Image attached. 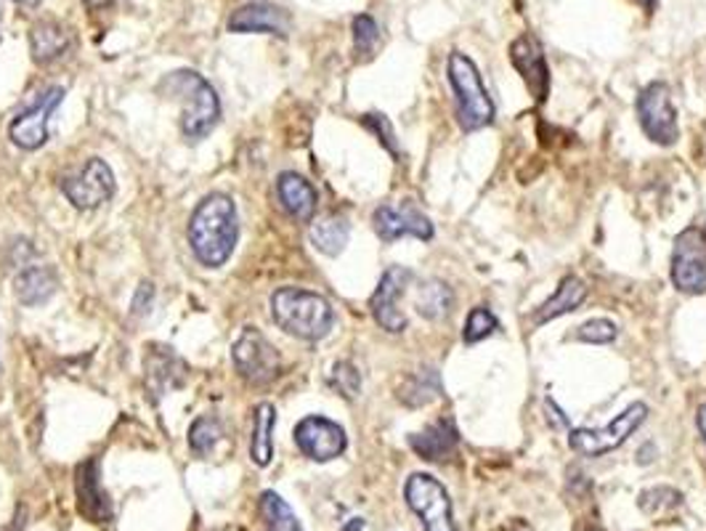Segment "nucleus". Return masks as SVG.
I'll return each mask as SVG.
<instances>
[{"mask_svg": "<svg viewBox=\"0 0 706 531\" xmlns=\"http://www.w3.org/2000/svg\"><path fill=\"white\" fill-rule=\"evenodd\" d=\"M237 205L228 194L213 192L194 207L189 218V245L194 258L208 269H221L237 248Z\"/></svg>", "mask_w": 706, "mask_h": 531, "instance_id": "f257e3e1", "label": "nucleus"}, {"mask_svg": "<svg viewBox=\"0 0 706 531\" xmlns=\"http://www.w3.org/2000/svg\"><path fill=\"white\" fill-rule=\"evenodd\" d=\"M160 91L181 104V133L187 142H202L221 120V101L215 88L194 69H176L165 75Z\"/></svg>", "mask_w": 706, "mask_h": 531, "instance_id": "f03ea898", "label": "nucleus"}, {"mask_svg": "<svg viewBox=\"0 0 706 531\" xmlns=\"http://www.w3.org/2000/svg\"><path fill=\"white\" fill-rule=\"evenodd\" d=\"M271 316L292 338L322 340L335 325V312L320 293L303 287H279L271 295Z\"/></svg>", "mask_w": 706, "mask_h": 531, "instance_id": "7ed1b4c3", "label": "nucleus"}, {"mask_svg": "<svg viewBox=\"0 0 706 531\" xmlns=\"http://www.w3.org/2000/svg\"><path fill=\"white\" fill-rule=\"evenodd\" d=\"M447 78L457 97V123L462 131H481L494 120V104L479 75V67L466 54L455 50L447 61Z\"/></svg>", "mask_w": 706, "mask_h": 531, "instance_id": "20e7f679", "label": "nucleus"}, {"mask_svg": "<svg viewBox=\"0 0 706 531\" xmlns=\"http://www.w3.org/2000/svg\"><path fill=\"white\" fill-rule=\"evenodd\" d=\"M648 407L642 402L629 404L621 415H616L606 428H576L569 436V447L582 457H603L619 449L646 422Z\"/></svg>", "mask_w": 706, "mask_h": 531, "instance_id": "39448f33", "label": "nucleus"}, {"mask_svg": "<svg viewBox=\"0 0 706 531\" xmlns=\"http://www.w3.org/2000/svg\"><path fill=\"white\" fill-rule=\"evenodd\" d=\"M234 370L250 385H269L282 370V359L273 343L256 327H245L232 346Z\"/></svg>", "mask_w": 706, "mask_h": 531, "instance_id": "423d86ee", "label": "nucleus"}, {"mask_svg": "<svg viewBox=\"0 0 706 531\" xmlns=\"http://www.w3.org/2000/svg\"><path fill=\"white\" fill-rule=\"evenodd\" d=\"M406 505L419 516L425 531H457L455 513H451V499L441 482H436L428 473H412L404 486Z\"/></svg>", "mask_w": 706, "mask_h": 531, "instance_id": "0eeeda50", "label": "nucleus"}, {"mask_svg": "<svg viewBox=\"0 0 706 531\" xmlns=\"http://www.w3.org/2000/svg\"><path fill=\"white\" fill-rule=\"evenodd\" d=\"M672 282L680 293H706V231L691 226L674 239Z\"/></svg>", "mask_w": 706, "mask_h": 531, "instance_id": "6e6552de", "label": "nucleus"}, {"mask_svg": "<svg viewBox=\"0 0 706 531\" xmlns=\"http://www.w3.org/2000/svg\"><path fill=\"white\" fill-rule=\"evenodd\" d=\"M61 101H65V88L59 86H51L43 93H37V97L14 117V123H11V142H14L19 149H41L43 144L48 142L51 115H54Z\"/></svg>", "mask_w": 706, "mask_h": 531, "instance_id": "1a4fd4ad", "label": "nucleus"}, {"mask_svg": "<svg viewBox=\"0 0 706 531\" xmlns=\"http://www.w3.org/2000/svg\"><path fill=\"white\" fill-rule=\"evenodd\" d=\"M59 187L78 211H97L114 197V173L101 157H91L78 173L65 176Z\"/></svg>", "mask_w": 706, "mask_h": 531, "instance_id": "9d476101", "label": "nucleus"}, {"mask_svg": "<svg viewBox=\"0 0 706 531\" xmlns=\"http://www.w3.org/2000/svg\"><path fill=\"white\" fill-rule=\"evenodd\" d=\"M638 117L646 136L661 147H672L677 142V115H674L670 88L664 83H648L638 97Z\"/></svg>", "mask_w": 706, "mask_h": 531, "instance_id": "9b49d317", "label": "nucleus"}, {"mask_svg": "<svg viewBox=\"0 0 706 531\" xmlns=\"http://www.w3.org/2000/svg\"><path fill=\"white\" fill-rule=\"evenodd\" d=\"M292 439H295V447L301 449L305 457L314 460V463H329V460L340 457L348 447L343 426L320 415L303 417L295 426Z\"/></svg>", "mask_w": 706, "mask_h": 531, "instance_id": "f8f14e48", "label": "nucleus"}, {"mask_svg": "<svg viewBox=\"0 0 706 531\" xmlns=\"http://www.w3.org/2000/svg\"><path fill=\"white\" fill-rule=\"evenodd\" d=\"M372 226L383 242H396L402 237H415L428 242L434 239V224L412 202H399V205H380L372 216Z\"/></svg>", "mask_w": 706, "mask_h": 531, "instance_id": "ddd939ff", "label": "nucleus"}, {"mask_svg": "<svg viewBox=\"0 0 706 531\" xmlns=\"http://www.w3.org/2000/svg\"><path fill=\"white\" fill-rule=\"evenodd\" d=\"M410 282H412V271L402 269V266H391L370 298V312L374 316V321H378V325L388 332L406 330V316L399 312V298H402Z\"/></svg>", "mask_w": 706, "mask_h": 531, "instance_id": "4468645a", "label": "nucleus"}, {"mask_svg": "<svg viewBox=\"0 0 706 531\" xmlns=\"http://www.w3.org/2000/svg\"><path fill=\"white\" fill-rule=\"evenodd\" d=\"M292 30V16L290 11H284L282 5L273 3H247L242 9L234 11L228 16V33L237 35H250V33H264V35H277L288 37Z\"/></svg>", "mask_w": 706, "mask_h": 531, "instance_id": "2eb2a0df", "label": "nucleus"}, {"mask_svg": "<svg viewBox=\"0 0 706 531\" xmlns=\"http://www.w3.org/2000/svg\"><path fill=\"white\" fill-rule=\"evenodd\" d=\"M511 61L529 86L531 97L542 104L550 91V69H547L542 46L531 35H520L511 46Z\"/></svg>", "mask_w": 706, "mask_h": 531, "instance_id": "dca6fc26", "label": "nucleus"}, {"mask_svg": "<svg viewBox=\"0 0 706 531\" xmlns=\"http://www.w3.org/2000/svg\"><path fill=\"white\" fill-rule=\"evenodd\" d=\"M144 372H146V385L160 398L168 394V391L181 388L183 381H187V364L176 357V351L170 346L152 343L149 351L144 357Z\"/></svg>", "mask_w": 706, "mask_h": 531, "instance_id": "f3484780", "label": "nucleus"}, {"mask_svg": "<svg viewBox=\"0 0 706 531\" xmlns=\"http://www.w3.org/2000/svg\"><path fill=\"white\" fill-rule=\"evenodd\" d=\"M75 495H78V508L80 513L91 521H110L112 518V505L110 497H107L104 486H101V473H99V460L91 457L86 463L78 465L75 471Z\"/></svg>", "mask_w": 706, "mask_h": 531, "instance_id": "a211bd4d", "label": "nucleus"}, {"mask_svg": "<svg viewBox=\"0 0 706 531\" xmlns=\"http://www.w3.org/2000/svg\"><path fill=\"white\" fill-rule=\"evenodd\" d=\"M457 444H460V436H457L455 422L447 420V417L436 420L423 433L410 436V447L415 449L417 457L425 460V463H444V460H449L457 452Z\"/></svg>", "mask_w": 706, "mask_h": 531, "instance_id": "6ab92c4d", "label": "nucleus"}, {"mask_svg": "<svg viewBox=\"0 0 706 531\" xmlns=\"http://www.w3.org/2000/svg\"><path fill=\"white\" fill-rule=\"evenodd\" d=\"M277 197L282 202L284 211L290 213L292 218L298 221H311L316 213V205H320V197H316V189L311 187L303 176L298 173H282L277 179Z\"/></svg>", "mask_w": 706, "mask_h": 531, "instance_id": "aec40b11", "label": "nucleus"}, {"mask_svg": "<svg viewBox=\"0 0 706 531\" xmlns=\"http://www.w3.org/2000/svg\"><path fill=\"white\" fill-rule=\"evenodd\" d=\"M69 46H72V35L59 22L46 19V22H37L30 30V50H33V59L37 65H51V61L61 59Z\"/></svg>", "mask_w": 706, "mask_h": 531, "instance_id": "412c9836", "label": "nucleus"}, {"mask_svg": "<svg viewBox=\"0 0 706 531\" xmlns=\"http://www.w3.org/2000/svg\"><path fill=\"white\" fill-rule=\"evenodd\" d=\"M584 298H587L584 282L579 280V276H563V282L558 284L556 293L534 312V325H547V321L558 319V316L571 314L574 308L582 306Z\"/></svg>", "mask_w": 706, "mask_h": 531, "instance_id": "4be33fe9", "label": "nucleus"}, {"mask_svg": "<svg viewBox=\"0 0 706 531\" xmlns=\"http://www.w3.org/2000/svg\"><path fill=\"white\" fill-rule=\"evenodd\" d=\"M59 287V276L51 266H27L16 276V298L24 306H41Z\"/></svg>", "mask_w": 706, "mask_h": 531, "instance_id": "5701e85b", "label": "nucleus"}, {"mask_svg": "<svg viewBox=\"0 0 706 531\" xmlns=\"http://www.w3.org/2000/svg\"><path fill=\"white\" fill-rule=\"evenodd\" d=\"M273 426H277V409H273V404H258L256 415H253L250 457L260 467L269 465L273 457Z\"/></svg>", "mask_w": 706, "mask_h": 531, "instance_id": "b1692460", "label": "nucleus"}, {"mask_svg": "<svg viewBox=\"0 0 706 531\" xmlns=\"http://www.w3.org/2000/svg\"><path fill=\"white\" fill-rule=\"evenodd\" d=\"M348 237H351V226L340 216H324L311 226V242H314L316 250L329 258L340 256L346 250Z\"/></svg>", "mask_w": 706, "mask_h": 531, "instance_id": "393cba45", "label": "nucleus"}, {"mask_svg": "<svg viewBox=\"0 0 706 531\" xmlns=\"http://www.w3.org/2000/svg\"><path fill=\"white\" fill-rule=\"evenodd\" d=\"M441 394V381L434 370H419L415 375L406 377L404 388H399V398L406 407H425Z\"/></svg>", "mask_w": 706, "mask_h": 531, "instance_id": "a878e982", "label": "nucleus"}, {"mask_svg": "<svg viewBox=\"0 0 706 531\" xmlns=\"http://www.w3.org/2000/svg\"><path fill=\"white\" fill-rule=\"evenodd\" d=\"M415 308L419 316L430 321L444 319L451 308V290L444 282H425L415 295Z\"/></svg>", "mask_w": 706, "mask_h": 531, "instance_id": "bb28decb", "label": "nucleus"}, {"mask_svg": "<svg viewBox=\"0 0 706 531\" xmlns=\"http://www.w3.org/2000/svg\"><path fill=\"white\" fill-rule=\"evenodd\" d=\"M260 516H264L266 531H303L298 516L284 502L277 492H264L260 495Z\"/></svg>", "mask_w": 706, "mask_h": 531, "instance_id": "cd10ccee", "label": "nucleus"}, {"mask_svg": "<svg viewBox=\"0 0 706 531\" xmlns=\"http://www.w3.org/2000/svg\"><path fill=\"white\" fill-rule=\"evenodd\" d=\"M221 439H224V428H221V422L210 415L197 417L192 428H189V447H192V452L200 454V457L202 454L213 452Z\"/></svg>", "mask_w": 706, "mask_h": 531, "instance_id": "c85d7f7f", "label": "nucleus"}, {"mask_svg": "<svg viewBox=\"0 0 706 531\" xmlns=\"http://www.w3.org/2000/svg\"><path fill=\"white\" fill-rule=\"evenodd\" d=\"M380 43V27L370 14H359L354 19V48L361 59H370Z\"/></svg>", "mask_w": 706, "mask_h": 531, "instance_id": "c756f323", "label": "nucleus"}, {"mask_svg": "<svg viewBox=\"0 0 706 531\" xmlns=\"http://www.w3.org/2000/svg\"><path fill=\"white\" fill-rule=\"evenodd\" d=\"M683 502V495L677 489H670V486H657V489H648L640 495V510L648 516H661L666 510H674Z\"/></svg>", "mask_w": 706, "mask_h": 531, "instance_id": "7c9ffc66", "label": "nucleus"}, {"mask_svg": "<svg viewBox=\"0 0 706 531\" xmlns=\"http://www.w3.org/2000/svg\"><path fill=\"white\" fill-rule=\"evenodd\" d=\"M329 385L343 398H356L361 394V375L351 362H337L329 372Z\"/></svg>", "mask_w": 706, "mask_h": 531, "instance_id": "2f4dec72", "label": "nucleus"}, {"mask_svg": "<svg viewBox=\"0 0 706 531\" xmlns=\"http://www.w3.org/2000/svg\"><path fill=\"white\" fill-rule=\"evenodd\" d=\"M494 330H497V319H494V314L483 306L473 308L466 325V343L468 346L481 343V340H486Z\"/></svg>", "mask_w": 706, "mask_h": 531, "instance_id": "473e14b6", "label": "nucleus"}, {"mask_svg": "<svg viewBox=\"0 0 706 531\" xmlns=\"http://www.w3.org/2000/svg\"><path fill=\"white\" fill-rule=\"evenodd\" d=\"M616 335H619V330H616V325L610 319H590L579 327L576 338L582 340V343L603 346V343H610V340H616Z\"/></svg>", "mask_w": 706, "mask_h": 531, "instance_id": "72a5a7b5", "label": "nucleus"}, {"mask_svg": "<svg viewBox=\"0 0 706 531\" xmlns=\"http://www.w3.org/2000/svg\"><path fill=\"white\" fill-rule=\"evenodd\" d=\"M361 123H365V128H370L374 136L380 138V144H383V147L391 151L393 157H399V144H396V136H393V128H391V123H388V117H383V115H365V120H361Z\"/></svg>", "mask_w": 706, "mask_h": 531, "instance_id": "f704fd0d", "label": "nucleus"}, {"mask_svg": "<svg viewBox=\"0 0 706 531\" xmlns=\"http://www.w3.org/2000/svg\"><path fill=\"white\" fill-rule=\"evenodd\" d=\"M152 298H155V287H152L149 282H144L142 287H138L136 301H133V312H136V314H144V312H146V308H144V301H146V306H152Z\"/></svg>", "mask_w": 706, "mask_h": 531, "instance_id": "c9c22d12", "label": "nucleus"}, {"mask_svg": "<svg viewBox=\"0 0 706 531\" xmlns=\"http://www.w3.org/2000/svg\"><path fill=\"white\" fill-rule=\"evenodd\" d=\"M82 3H86L91 11H104V9H110L114 0H82Z\"/></svg>", "mask_w": 706, "mask_h": 531, "instance_id": "e433bc0d", "label": "nucleus"}, {"mask_svg": "<svg viewBox=\"0 0 706 531\" xmlns=\"http://www.w3.org/2000/svg\"><path fill=\"white\" fill-rule=\"evenodd\" d=\"M698 428H702L704 433V441H706V407L698 409Z\"/></svg>", "mask_w": 706, "mask_h": 531, "instance_id": "4c0bfd02", "label": "nucleus"}, {"mask_svg": "<svg viewBox=\"0 0 706 531\" xmlns=\"http://www.w3.org/2000/svg\"><path fill=\"white\" fill-rule=\"evenodd\" d=\"M14 3L24 5V9H37V5H41V3H43V0H14Z\"/></svg>", "mask_w": 706, "mask_h": 531, "instance_id": "58836bf2", "label": "nucleus"}, {"mask_svg": "<svg viewBox=\"0 0 706 531\" xmlns=\"http://www.w3.org/2000/svg\"><path fill=\"white\" fill-rule=\"evenodd\" d=\"M361 527H365V521H361V518H354V523L351 527H346V531H361Z\"/></svg>", "mask_w": 706, "mask_h": 531, "instance_id": "ea45409f", "label": "nucleus"}, {"mask_svg": "<svg viewBox=\"0 0 706 531\" xmlns=\"http://www.w3.org/2000/svg\"><path fill=\"white\" fill-rule=\"evenodd\" d=\"M646 3H648V5H653V0H646Z\"/></svg>", "mask_w": 706, "mask_h": 531, "instance_id": "a19ab883", "label": "nucleus"}, {"mask_svg": "<svg viewBox=\"0 0 706 531\" xmlns=\"http://www.w3.org/2000/svg\"><path fill=\"white\" fill-rule=\"evenodd\" d=\"M590 531H597V529H590Z\"/></svg>", "mask_w": 706, "mask_h": 531, "instance_id": "79ce46f5", "label": "nucleus"}]
</instances>
